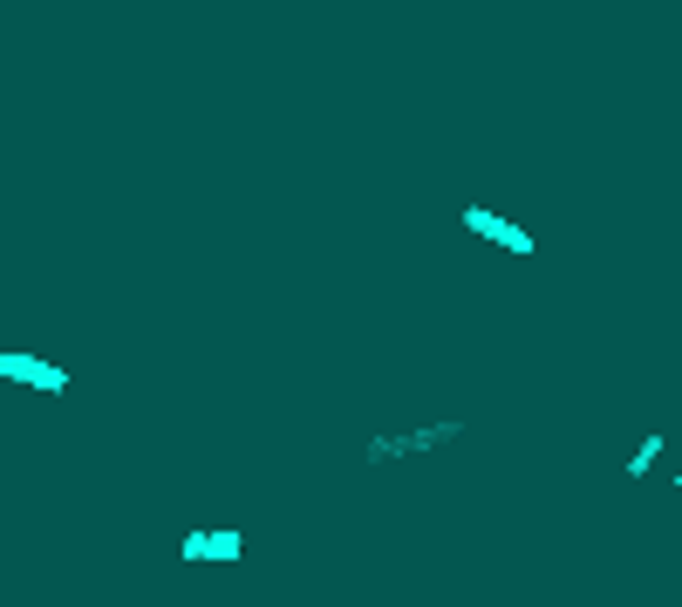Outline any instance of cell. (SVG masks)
<instances>
[{"mask_svg":"<svg viewBox=\"0 0 682 607\" xmlns=\"http://www.w3.org/2000/svg\"><path fill=\"white\" fill-rule=\"evenodd\" d=\"M0 382H21V389H41V396H62L69 389V369L62 362H41L28 348H7L0 355Z\"/></svg>","mask_w":682,"mask_h":607,"instance_id":"6da1fadb","label":"cell"},{"mask_svg":"<svg viewBox=\"0 0 682 607\" xmlns=\"http://www.w3.org/2000/svg\"><path fill=\"white\" fill-rule=\"evenodd\" d=\"M464 226L478 232V239H492V246H505V253H532V232L512 226V219H498V212H485V205H471V212H464Z\"/></svg>","mask_w":682,"mask_h":607,"instance_id":"7a4b0ae2","label":"cell"},{"mask_svg":"<svg viewBox=\"0 0 682 607\" xmlns=\"http://www.w3.org/2000/svg\"><path fill=\"white\" fill-rule=\"evenodd\" d=\"M464 423H423V430H396V451L417 457V451H437V444H457Z\"/></svg>","mask_w":682,"mask_h":607,"instance_id":"3957f363","label":"cell"},{"mask_svg":"<svg viewBox=\"0 0 682 607\" xmlns=\"http://www.w3.org/2000/svg\"><path fill=\"white\" fill-rule=\"evenodd\" d=\"M246 553V532H205V553L198 560H239Z\"/></svg>","mask_w":682,"mask_h":607,"instance_id":"277c9868","label":"cell"},{"mask_svg":"<svg viewBox=\"0 0 682 607\" xmlns=\"http://www.w3.org/2000/svg\"><path fill=\"white\" fill-rule=\"evenodd\" d=\"M655 451H662V430H648L642 444L628 451V478H648V471H655Z\"/></svg>","mask_w":682,"mask_h":607,"instance_id":"5b68a950","label":"cell"}]
</instances>
